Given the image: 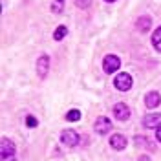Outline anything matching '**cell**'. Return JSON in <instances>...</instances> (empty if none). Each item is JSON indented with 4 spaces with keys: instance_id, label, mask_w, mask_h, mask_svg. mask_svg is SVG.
Masks as SVG:
<instances>
[{
    "instance_id": "3957f363",
    "label": "cell",
    "mask_w": 161,
    "mask_h": 161,
    "mask_svg": "<svg viewBox=\"0 0 161 161\" xmlns=\"http://www.w3.org/2000/svg\"><path fill=\"white\" fill-rule=\"evenodd\" d=\"M0 154H2V161L15 158V145H13V141L4 137L2 139V147H0Z\"/></svg>"
},
{
    "instance_id": "7c38bea8",
    "label": "cell",
    "mask_w": 161,
    "mask_h": 161,
    "mask_svg": "<svg viewBox=\"0 0 161 161\" xmlns=\"http://www.w3.org/2000/svg\"><path fill=\"white\" fill-rule=\"evenodd\" d=\"M152 46H154V48L161 53V26L154 31V33H152Z\"/></svg>"
},
{
    "instance_id": "ac0fdd59",
    "label": "cell",
    "mask_w": 161,
    "mask_h": 161,
    "mask_svg": "<svg viewBox=\"0 0 161 161\" xmlns=\"http://www.w3.org/2000/svg\"><path fill=\"white\" fill-rule=\"evenodd\" d=\"M156 137H158V141L161 143V126L158 128V132H156Z\"/></svg>"
},
{
    "instance_id": "d6986e66",
    "label": "cell",
    "mask_w": 161,
    "mask_h": 161,
    "mask_svg": "<svg viewBox=\"0 0 161 161\" xmlns=\"http://www.w3.org/2000/svg\"><path fill=\"white\" fill-rule=\"evenodd\" d=\"M104 2H110V4H112V2H115V0H104Z\"/></svg>"
},
{
    "instance_id": "4fadbf2b",
    "label": "cell",
    "mask_w": 161,
    "mask_h": 161,
    "mask_svg": "<svg viewBox=\"0 0 161 161\" xmlns=\"http://www.w3.org/2000/svg\"><path fill=\"white\" fill-rule=\"evenodd\" d=\"M66 35H68V28H66V26H59V28L55 30V33H53V39L55 40H62Z\"/></svg>"
},
{
    "instance_id": "8992f818",
    "label": "cell",
    "mask_w": 161,
    "mask_h": 161,
    "mask_svg": "<svg viewBox=\"0 0 161 161\" xmlns=\"http://www.w3.org/2000/svg\"><path fill=\"white\" fill-rule=\"evenodd\" d=\"M48 70H50V57L48 55H40L39 60H37V73H39L40 79H44L48 75Z\"/></svg>"
},
{
    "instance_id": "9c48e42d",
    "label": "cell",
    "mask_w": 161,
    "mask_h": 161,
    "mask_svg": "<svg viewBox=\"0 0 161 161\" xmlns=\"http://www.w3.org/2000/svg\"><path fill=\"white\" fill-rule=\"evenodd\" d=\"M110 145H112V148H115V150H125V147H126V137L121 136V134H114L110 137Z\"/></svg>"
},
{
    "instance_id": "277c9868",
    "label": "cell",
    "mask_w": 161,
    "mask_h": 161,
    "mask_svg": "<svg viewBox=\"0 0 161 161\" xmlns=\"http://www.w3.org/2000/svg\"><path fill=\"white\" fill-rule=\"evenodd\" d=\"M93 130L101 134V136H104V134H108L112 130V121L108 117H104V115H101L99 119L93 123Z\"/></svg>"
},
{
    "instance_id": "5b68a950",
    "label": "cell",
    "mask_w": 161,
    "mask_h": 161,
    "mask_svg": "<svg viewBox=\"0 0 161 161\" xmlns=\"http://www.w3.org/2000/svg\"><path fill=\"white\" fill-rule=\"evenodd\" d=\"M60 141L66 145V147H77V143H79V134L75 130H62L60 134Z\"/></svg>"
},
{
    "instance_id": "2e32d148",
    "label": "cell",
    "mask_w": 161,
    "mask_h": 161,
    "mask_svg": "<svg viewBox=\"0 0 161 161\" xmlns=\"http://www.w3.org/2000/svg\"><path fill=\"white\" fill-rule=\"evenodd\" d=\"M92 0H75V6L80 8V9H86V8H90Z\"/></svg>"
},
{
    "instance_id": "52a82bcc",
    "label": "cell",
    "mask_w": 161,
    "mask_h": 161,
    "mask_svg": "<svg viewBox=\"0 0 161 161\" xmlns=\"http://www.w3.org/2000/svg\"><path fill=\"white\" fill-rule=\"evenodd\" d=\"M143 126L145 128H159L161 126V115L159 114H148L143 117Z\"/></svg>"
},
{
    "instance_id": "ba28073f",
    "label": "cell",
    "mask_w": 161,
    "mask_h": 161,
    "mask_svg": "<svg viewBox=\"0 0 161 161\" xmlns=\"http://www.w3.org/2000/svg\"><path fill=\"white\" fill-rule=\"evenodd\" d=\"M114 115H115L119 121H126L128 117H130V108H128V104L117 103V104L114 106Z\"/></svg>"
},
{
    "instance_id": "30bf717a",
    "label": "cell",
    "mask_w": 161,
    "mask_h": 161,
    "mask_svg": "<svg viewBox=\"0 0 161 161\" xmlns=\"http://www.w3.org/2000/svg\"><path fill=\"white\" fill-rule=\"evenodd\" d=\"M161 103V95L158 92H148L147 93V97H145V104L148 106V108H156V106H159Z\"/></svg>"
},
{
    "instance_id": "6da1fadb",
    "label": "cell",
    "mask_w": 161,
    "mask_h": 161,
    "mask_svg": "<svg viewBox=\"0 0 161 161\" xmlns=\"http://www.w3.org/2000/svg\"><path fill=\"white\" fill-rule=\"evenodd\" d=\"M132 82L134 80H132L130 73H117L115 79H114V84L119 92H128L132 88Z\"/></svg>"
},
{
    "instance_id": "5bb4252c",
    "label": "cell",
    "mask_w": 161,
    "mask_h": 161,
    "mask_svg": "<svg viewBox=\"0 0 161 161\" xmlns=\"http://www.w3.org/2000/svg\"><path fill=\"white\" fill-rule=\"evenodd\" d=\"M62 8H64V0H55V2L51 4V11H53L55 15L62 13Z\"/></svg>"
},
{
    "instance_id": "7a4b0ae2",
    "label": "cell",
    "mask_w": 161,
    "mask_h": 161,
    "mask_svg": "<svg viewBox=\"0 0 161 161\" xmlns=\"http://www.w3.org/2000/svg\"><path fill=\"white\" fill-rule=\"evenodd\" d=\"M121 68V59L117 55H106L103 59V70L106 73H115Z\"/></svg>"
},
{
    "instance_id": "9a60e30c",
    "label": "cell",
    "mask_w": 161,
    "mask_h": 161,
    "mask_svg": "<svg viewBox=\"0 0 161 161\" xmlns=\"http://www.w3.org/2000/svg\"><path fill=\"white\" fill-rule=\"evenodd\" d=\"M66 119L68 121H79L80 119V112L79 110H70L66 114Z\"/></svg>"
},
{
    "instance_id": "8fae6325",
    "label": "cell",
    "mask_w": 161,
    "mask_h": 161,
    "mask_svg": "<svg viewBox=\"0 0 161 161\" xmlns=\"http://www.w3.org/2000/svg\"><path fill=\"white\" fill-rule=\"evenodd\" d=\"M136 26H137V30H139L141 33L148 31V30H150V26H152V20H150V17H147V15H143V17H139V19L136 20Z\"/></svg>"
},
{
    "instance_id": "e0dca14e",
    "label": "cell",
    "mask_w": 161,
    "mask_h": 161,
    "mask_svg": "<svg viewBox=\"0 0 161 161\" xmlns=\"http://www.w3.org/2000/svg\"><path fill=\"white\" fill-rule=\"evenodd\" d=\"M26 125L33 128V126H37V125H39V121H37V117H35V115H28V117H26Z\"/></svg>"
}]
</instances>
